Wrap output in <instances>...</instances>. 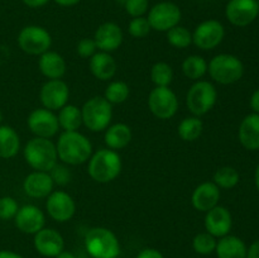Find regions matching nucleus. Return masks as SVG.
Masks as SVG:
<instances>
[{
	"mask_svg": "<svg viewBox=\"0 0 259 258\" xmlns=\"http://www.w3.org/2000/svg\"><path fill=\"white\" fill-rule=\"evenodd\" d=\"M57 156L63 163L70 166L85 163L93 154V144L80 132H63L56 143Z\"/></svg>",
	"mask_w": 259,
	"mask_h": 258,
	"instance_id": "1",
	"label": "nucleus"
},
{
	"mask_svg": "<svg viewBox=\"0 0 259 258\" xmlns=\"http://www.w3.org/2000/svg\"><path fill=\"white\" fill-rule=\"evenodd\" d=\"M88 172L94 181L108 184L114 181L121 172V158L116 151L101 148L89 159Z\"/></svg>",
	"mask_w": 259,
	"mask_h": 258,
	"instance_id": "2",
	"label": "nucleus"
},
{
	"mask_svg": "<svg viewBox=\"0 0 259 258\" xmlns=\"http://www.w3.org/2000/svg\"><path fill=\"white\" fill-rule=\"evenodd\" d=\"M24 159L35 171L50 172L57 164L58 156L56 144L48 138L34 137L25 144Z\"/></svg>",
	"mask_w": 259,
	"mask_h": 258,
	"instance_id": "3",
	"label": "nucleus"
},
{
	"mask_svg": "<svg viewBox=\"0 0 259 258\" xmlns=\"http://www.w3.org/2000/svg\"><path fill=\"white\" fill-rule=\"evenodd\" d=\"M85 248L93 258H116L120 254L118 237L108 228L96 227L88 232Z\"/></svg>",
	"mask_w": 259,
	"mask_h": 258,
	"instance_id": "4",
	"label": "nucleus"
},
{
	"mask_svg": "<svg viewBox=\"0 0 259 258\" xmlns=\"http://www.w3.org/2000/svg\"><path fill=\"white\" fill-rule=\"evenodd\" d=\"M207 72L215 82L230 85L243 77L244 65L237 56L220 53L212 57L210 63H207Z\"/></svg>",
	"mask_w": 259,
	"mask_h": 258,
	"instance_id": "5",
	"label": "nucleus"
},
{
	"mask_svg": "<svg viewBox=\"0 0 259 258\" xmlns=\"http://www.w3.org/2000/svg\"><path fill=\"white\" fill-rule=\"evenodd\" d=\"M81 115L82 124L89 131H105L113 119V105L104 96H94L82 105Z\"/></svg>",
	"mask_w": 259,
	"mask_h": 258,
	"instance_id": "6",
	"label": "nucleus"
},
{
	"mask_svg": "<svg viewBox=\"0 0 259 258\" xmlns=\"http://www.w3.org/2000/svg\"><path fill=\"white\" fill-rule=\"evenodd\" d=\"M218 100L217 88L210 81L197 80L186 94V106L195 116L209 113Z\"/></svg>",
	"mask_w": 259,
	"mask_h": 258,
	"instance_id": "7",
	"label": "nucleus"
},
{
	"mask_svg": "<svg viewBox=\"0 0 259 258\" xmlns=\"http://www.w3.org/2000/svg\"><path fill=\"white\" fill-rule=\"evenodd\" d=\"M18 46L23 52L40 56L50 51L52 37L47 29L39 25H27L18 34Z\"/></svg>",
	"mask_w": 259,
	"mask_h": 258,
	"instance_id": "8",
	"label": "nucleus"
},
{
	"mask_svg": "<svg viewBox=\"0 0 259 258\" xmlns=\"http://www.w3.org/2000/svg\"><path fill=\"white\" fill-rule=\"evenodd\" d=\"M148 106L151 113L158 119H171L179 110V99L169 86H156L149 93Z\"/></svg>",
	"mask_w": 259,
	"mask_h": 258,
	"instance_id": "9",
	"label": "nucleus"
},
{
	"mask_svg": "<svg viewBox=\"0 0 259 258\" xmlns=\"http://www.w3.org/2000/svg\"><path fill=\"white\" fill-rule=\"evenodd\" d=\"M182 13L177 4L172 2H162L151 8L148 13L149 25L157 32H167L179 25Z\"/></svg>",
	"mask_w": 259,
	"mask_h": 258,
	"instance_id": "10",
	"label": "nucleus"
},
{
	"mask_svg": "<svg viewBox=\"0 0 259 258\" xmlns=\"http://www.w3.org/2000/svg\"><path fill=\"white\" fill-rule=\"evenodd\" d=\"M225 37V28L219 20H204L195 28L192 33V43L202 51L217 48Z\"/></svg>",
	"mask_w": 259,
	"mask_h": 258,
	"instance_id": "11",
	"label": "nucleus"
},
{
	"mask_svg": "<svg viewBox=\"0 0 259 258\" xmlns=\"http://www.w3.org/2000/svg\"><path fill=\"white\" fill-rule=\"evenodd\" d=\"M27 124L29 131L35 137H40V138H52L60 129L57 115L52 110H48L46 108L34 109L28 115Z\"/></svg>",
	"mask_w": 259,
	"mask_h": 258,
	"instance_id": "12",
	"label": "nucleus"
},
{
	"mask_svg": "<svg viewBox=\"0 0 259 258\" xmlns=\"http://www.w3.org/2000/svg\"><path fill=\"white\" fill-rule=\"evenodd\" d=\"M227 19L235 27H247L259 15L257 0H229L225 8Z\"/></svg>",
	"mask_w": 259,
	"mask_h": 258,
	"instance_id": "13",
	"label": "nucleus"
},
{
	"mask_svg": "<svg viewBox=\"0 0 259 258\" xmlns=\"http://www.w3.org/2000/svg\"><path fill=\"white\" fill-rule=\"evenodd\" d=\"M68 98H70V89H68L67 83L61 78L48 80L40 88V103H42L43 108L48 109V110H60L67 104Z\"/></svg>",
	"mask_w": 259,
	"mask_h": 258,
	"instance_id": "14",
	"label": "nucleus"
},
{
	"mask_svg": "<svg viewBox=\"0 0 259 258\" xmlns=\"http://www.w3.org/2000/svg\"><path fill=\"white\" fill-rule=\"evenodd\" d=\"M46 209L53 220L57 223H65L75 215L76 204L71 195L62 190H57V191H52L47 196Z\"/></svg>",
	"mask_w": 259,
	"mask_h": 258,
	"instance_id": "15",
	"label": "nucleus"
},
{
	"mask_svg": "<svg viewBox=\"0 0 259 258\" xmlns=\"http://www.w3.org/2000/svg\"><path fill=\"white\" fill-rule=\"evenodd\" d=\"M35 250L43 257L55 258L60 254L65 247L63 237L52 228H43L34 234L33 239Z\"/></svg>",
	"mask_w": 259,
	"mask_h": 258,
	"instance_id": "16",
	"label": "nucleus"
},
{
	"mask_svg": "<svg viewBox=\"0 0 259 258\" xmlns=\"http://www.w3.org/2000/svg\"><path fill=\"white\" fill-rule=\"evenodd\" d=\"M15 227L25 234H35L45 228L46 218L42 210L32 204L19 207L14 217Z\"/></svg>",
	"mask_w": 259,
	"mask_h": 258,
	"instance_id": "17",
	"label": "nucleus"
},
{
	"mask_svg": "<svg viewBox=\"0 0 259 258\" xmlns=\"http://www.w3.org/2000/svg\"><path fill=\"white\" fill-rule=\"evenodd\" d=\"M233 218L225 206L217 205L205 215V229L215 238H223L232 230Z\"/></svg>",
	"mask_w": 259,
	"mask_h": 258,
	"instance_id": "18",
	"label": "nucleus"
},
{
	"mask_svg": "<svg viewBox=\"0 0 259 258\" xmlns=\"http://www.w3.org/2000/svg\"><path fill=\"white\" fill-rule=\"evenodd\" d=\"M123 30L116 23L106 22L99 25L94 34L95 45L101 52H114L123 43Z\"/></svg>",
	"mask_w": 259,
	"mask_h": 258,
	"instance_id": "19",
	"label": "nucleus"
},
{
	"mask_svg": "<svg viewBox=\"0 0 259 258\" xmlns=\"http://www.w3.org/2000/svg\"><path fill=\"white\" fill-rule=\"evenodd\" d=\"M53 187H55V182L50 172L34 171L28 175L23 182L24 192L33 199L47 197L53 191Z\"/></svg>",
	"mask_w": 259,
	"mask_h": 258,
	"instance_id": "20",
	"label": "nucleus"
},
{
	"mask_svg": "<svg viewBox=\"0 0 259 258\" xmlns=\"http://www.w3.org/2000/svg\"><path fill=\"white\" fill-rule=\"evenodd\" d=\"M220 200V189L214 182H202L194 190L191 196L192 206L197 211L206 212L218 205Z\"/></svg>",
	"mask_w": 259,
	"mask_h": 258,
	"instance_id": "21",
	"label": "nucleus"
},
{
	"mask_svg": "<svg viewBox=\"0 0 259 258\" xmlns=\"http://www.w3.org/2000/svg\"><path fill=\"white\" fill-rule=\"evenodd\" d=\"M38 67H39L42 75L46 76L48 80L62 78L67 70L65 58L55 51H47V52L42 53L38 60Z\"/></svg>",
	"mask_w": 259,
	"mask_h": 258,
	"instance_id": "22",
	"label": "nucleus"
},
{
	"mask_svg": "<svg viewBox=\"0 0 259 258\" xmlns=\"http://www.w3.org/2000/svg\"><path fill=\"white\" fill-rule=\"evenodd\" d=\"M239 142L245 149L258 151L259 149V114L252 113L245 116L238 131Z\"/></svg>",
	"mask_w": 259,
	"mask_h": 258,
	"instance_id": "23",
	"label": "nucleus"
},
{
	"mask_svg": "<svg viewBox=\"0 0 259 258\" xmlns=\"http://www.w3.org/2000/svg\"><path fill=\"white\" fill-rule=\"evenodd\" d=\"M91 73L101 81H109L116 73V62L113 56L108 52H96L90 57L89 62Z\"/></svg>",
	"mask_w": 259,
	"mask_h": 258,
	"instance_id": "24",
	"label": "nucleus"
},
{
	"mask_svg": "<svg viewBox=\"0 0 259 258\" xmlns=\"http://www.w3.org/2000/svg\"><path fill=\"white\" fill-rule=\"evenodd\" d=\"M247 245L239 237L228 234L217 242L215 252L218 258H247Z\"/></svg>",
	"mask_w": 259,
	"mask_h": 258,
	"instance_id": "25",
	"label": "nucleus"
},
{
	"mask_svg": "<svg viewBox=\"0 0 259 258\" xmlns=\"http://www.w3.org/2000/svg\"><path fill=\"white\" fill-rule=\"evenodd\" d=\"M132 141V129L131 126L124 123H116L108 126L105 129V136L104 142L108 146V148L116 151V149H123L131 143Z\"/></svg>",
	"mask_w": 259,
	"mask_h": 258,
	"instance_id": "26",
	"label": "nucleus"
},
{
	"mask_svg": "<svg viewBox=\"0 0 259 258\" xmlns=\"http://www.w3.org/2000/svg\"><path fill=\"white\" fill-rule=\"evenodd\" d=\"M19 149L20 138L17 131L9 125H0V158H13Z\"/></svg>",
	"mask_w": 259,
	"mask_h": 258,
	"instance_id": "27",
	"label": "nucleus"
},
{
	"mask_svg": "<svg viewBox=\"0 0 259 258\" xmlns=\"http://www.w3.org/2000/svg\"><path fill=\"white\" fill-rule=\"evenodd\" d=\"M58 124L63 132H75L82 124V115H81V109L72 104H66L63 108L58 111Z\"/></svg>",
	"mask_w": 259,
	"mask_h": 258,
	"instance_id": "28",
	"label": "nucleus"
},
{
	"mask_svg": "<svg viewBox=\"0 0 259 258\" xmlns=\"http://www.w3.org/2000/svg\"><path fill=\"white\" fill-rule=\"evenodd\" d=\"M204 123L199 116H187L179 124V136L185 142H194L202 134Z\"/></svg>",
	"mask_w": 259,
	"mask_h": 258,
	"instance_id": "29",
	"label": "nucleus"
},
{
	"mask_svg": "<svg viewBox=\"0 0 259 258\" xmlns=\"http://www.w3.org/2000/svg\"><path fill=\"white\" fill-rule=\"evenodd\" d=\"M182 72L190 80H200L207 72V62L199 55H191L182 62Z\"/></svg>",
	"mask_w": 259,
	"mask_h": 258,
	"instance_id": "30",
	"label": "nucleus"
},
{
	"mask_svg": "<svg viewBox=\"0 0 259 258\" xmlns=\"http://www.w3.org/2000/svg\"><path fill=\"white\" fill-rule=\"evenodd\" d=\"M239 180L240 175L234 167L224 166L217 169V172L214 174V181L212 182H214L219 189L229 190L237 186V185L239 184Z\"/></svg>",
	"mask_w": 259,
	"mask_h": 258,
	"instance_id": "31",
	"label": "nucleus"
},
{
	"mask_svg": "<svg viewBox=\"0 0 259 258\" xmlns=\"http://www.w3.org/2000/svg\"><path fill=\"white\" fill-rule=\"evenodd\" d=\"M131 94L129 85L124 81H113L105 89L104 98L113 105V104H123L126 101Z\"/></svg>",
	"mask_w": 259,
	"mask_h": 258,
	"instance_id": "32",
	"label": "nucleus"
},
{
	"mask_svg": "<svg viewBox=\"0 0 259 258\" xmlns=\"http://www.w3.org/2000/svg\"><path fill=\"white\" fill-rule=\"evenodd\" d=\"M167 40L174 47L184 50L192 43V33L182 25H176L167 30Z\"/></svg>",
	"mask_w": 259,
	"mask_h": 258,
	"instance_id": "33",
	"label": "nucleus"
},
{
	"mask_svg": "<svg viewBox=\"0 0 259 258\" xmlns=\"http://www.w3.org/2000/svg\"><path fill=\"white\" fill-rule=\"evenodd\" d=\"M151 80L156 86H169L174 80V70L166 62H157L151 68Z\"/></svg>",
	"mask_w": 259,
	"mask_h": 258,
	"instance_id": "34",
	"label": "nucleus"
},
{
	"mask_svg": "<svg viewBox=\"0 0 259 258\" xmlns=\"http://www.w3.org/2000/svg\"><path fill=\"white\" fill-rule=\"evenodd\" d=\"M192 247H194L195 252L199 253V254H211L217 248V239L207 232L199 233V234L195 235L194 240H192Z\"/></svg>",
	"mask_w": 259,
	"mask_h": 258,
	"instance_id": "35",
	"label": "nucleus"
},
{
	"mask_svg": "<svg viewBox=\"0 0 259 258\" xmlns=\"http://www.w3.org/2000/svg\"><path fill=\"white\" fill-rule=\"evenodd\" d=\"M151 25L147 18L144 17H137L129 22L128 25V32L132 37L134 38H144L148 35L151 32Z\"/></svg>",
	"mask_w": 259,
	"mask_h": 258,
	"instance_id": "36",
	"label": "nucleus"
},
{
	"mask_svg": "<svg viewBox=\"0 0 259 258\" xmlns=\"http://www.w3.org/2000/svg\"><path fill=\"white\" fill-rule=\"evenodd\" d=\"M18 210H19V206H18V202L15 201V199H13L12 196L0 197V219H14Z\"/></svg>",
	"mask_w": 259,
	"mask_h": 258,
	"instance_id": "37",
	"label": "nucleus"
},
{
	"mask_svg": "<svg viewBox=\"0 0 259 258\" xmlns=\"http://www.w3.org/2000/svg\"><path fill=\"white\" fill-rule=\"evenodd\" d=\"M149 2L148 0H125L124 8L131 17H143L148 12Z\"/></svg>",
	"mask_w": 259,
	"mask_h": 258,
	"instance_id": "38",
	"label": "nucleus"
},
{
	"mask_svg": "<svg viewBox=\"0 0 259 258\" xmlns=\"http://www.w3.org/2000/svg\"><path fill=\"white\" fill-rule=\"evenodd\" d=\"M51 177H52L55 185H60V186H65L71 181V172L63 164H56L52 169L50 171Z\"/></svg>",
	"mask_w": 259,
	"mask_h": 258,
	"instance_id": "39",
	"label": "nucleus"
},
{
	"mask_svg": "<svg viewBox=\"0 0 259 258\" xmlns=\"http://www.w3.org/2000/svg\"><path fill=\"white\" fill-rule=\"evenodd\" d=\"M96 48L98 47H96L94 38H82V39L77 43L76 51H77L80 57L90 58L91 56H94L96 53Z\"/></svg>",
	"mask_w": 259,
	"mask_h": 258,
	"instance_id": "40",
	"label": "nucleus"
},
{
	"mask_svg": "<svg viewBox=\"0 0 259 258\" xmlns=\"http://www.w3.org/2000/svg\"><path fill=\"white\" fill-rule=\"evenodd\" d=\"M136 258H164L159 250L154 249V248H146V249L141 250L137 254Z\"/></svg>",
	"mask_w": 259,
	"mask_h": 258,
	"instance_id": "41",
	"label": "nucleus"
},
{
	"mask_svg": "<svg viewBox=\"0 0 259 258\" xmlns=\"http://www.w3.org/2000/svg\"><path fill=\"white\" fill-rule=\"evenodd\" d=\"M249 104H250V108H252V110L254 111V113L259 114V89H257V90L252 94Z\"/></svg>",
	"mask_w": 259,
	"mask_h": 258,
	"instance_id": "42",
	"label": "nucleus"
},
{
	"mask_svg": "<svg viewBox=\"0 0 259 258\" xmlns=\"http://www.w3.org/2000/svg\"><path fill=\"white\" fill-rule=\"evenodd\" d=\"M247 258H259V239L247 249Z\"/></svg>",
	"mask_w": 259,
	"mask_h": 258,
	"instance_id": "43",
	"label": "nucleus"
},
{
	"mask_svg": "<svg viewBox=\"0 0 259 258\" xmlns=\"http://www.w3.org/2000/svg\"><path fill=\"white\" fill-rule=\"evenodd\" d=\"M48 2H50V0H23V3H24L27 7L33 8V9H35V8L45 7Z\"/></svg>",
	"mask_w": 259,
	"mask_h": 258,
	"instance_id": "44",
	"label": "nucleus"
},
{
	"mask_svg": "<svg viewBox=\"0 0 259 258\" xmlns=\"http://www.w3.org/2000/svg\"><path fill=\"white\" fill-rule=\"evenodd\" d=\"M0 258H23L22 255L18 253L13 252V250H0Z\"/></svg>",
	"mask_w": 259,
	"mask_h": 258,
	"instance_id": "45",
	"label": "nucleus"
},
{
	"mask_svg": "<svg viewBox=\"0 0 259 258\" xmlns=\"http://www.w3.org/2000/svg\"><path fill=\"white\" fill-rule=\"evenodd\" d=\"M55 2L61 7H73V5L78 4L81 0H55Z\"/></svg>",
	"mask_w": 259,
	"mask_h": 258,
	"instance_id": "46",
	"label": "nucleus"
},
{
	"mask_svg": "<svg viewBox=\"0 0 259 258\" xmlns=\"http://www.w3.org/2000/svg\"><path fill=\"white\" fill-rule=\"evenodd\" d=\"M55 258H76V255L73 253L67 252V250H62L58 255H56Z\"/></svg>",
	"mask_w": 259,
	"mask_h": 258,
	"instance_id": "47",
	"label": "nucleus"
},
{
	"mask_svg": "<svg viewBox=\"0 0 259 258\" xmlns=\"http://www.w3.org/2000/svg\"><path fill=\"white\" fill-rule=\"evenodd\" d=\"M254 182H255V187H257V190L259 191V163L254 172Z\"/></svg>",
	"mask_w": 259,
	"mask_h": 258,
	"instance_id": "48",
	"label": "nucleus"
},
{
	"mask_svg": "<svg viewBox=\"0 0 259 258\" xmlns=\"http://www.w3.org/2000/svg\"><path fill=\"white\" fill-rule=\"evenodd\" d=\"M2 120H3V113L2 110H0V124H2Z\"/></svg>",
	"mask_w": 259,
	"mask_h": 258,
	"instance_id": "49",
	"label": "nucleus"
},
{
	"mask_svg": "<svg viewBox=\"0 0 259 258\" xmlns=\"http://www.w3.org/2000/svg\"><path fill=\"white\" fill-rule=\"evenodd\" d=\"M257 2H258V3H259V0H257Z\"/></svg>",
	"mask_w": 259,
	"mask_h": 258,
	"instance_id": "50",
	"label": "nucleus"
},
{
	"mask_svg": "<svg viewBox=\"0 0 259 258\" xmlns=\"http://www.w3.org/2000/svg\"><path fill=\"white\" fill-rule=\"evenodd\" d=\"M90 258H93V257H90Z\"/></svg>",
	"mask_w": 259,
	"mask_h": 258,
	"instance_id": "51",
	"label": "nucleus"
}]
</instances>
